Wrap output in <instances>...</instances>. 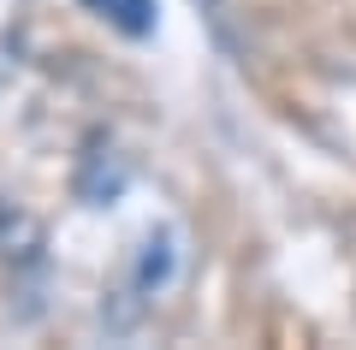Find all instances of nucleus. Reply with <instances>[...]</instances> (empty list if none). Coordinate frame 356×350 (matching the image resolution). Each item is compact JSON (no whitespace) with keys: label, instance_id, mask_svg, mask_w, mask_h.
Instances as JSON below:
<instances>
[{"label":"nucleus","instance_id":"1","mask_svg":"<svg viewBox=\"0 0 356 350\" xmlns=\"http://www.w3.org/2000/svg\"><path fill=\"white\" fill-rule=\"evenodd\" d=\"M172 273H178V238L161 225V232H149V238L137 244V262H131V291H137V303L154 297V291H166Z\"/></svg>","mask_w":356,"mask_h":350},{"label":"nucleus","instance_id":"2","mask_svg":"<svg viewBox=\"0 0 356 350\" xmlns=\"http://www.w3.org/2000/svg\"><path fill=\"white\" fill-rule=\"evenodd\" d=\"M107 24H119L125 36H149L154 30V0H89Z\"/></svg>","mask_w":356,"mask_h":350}]
</instances>
